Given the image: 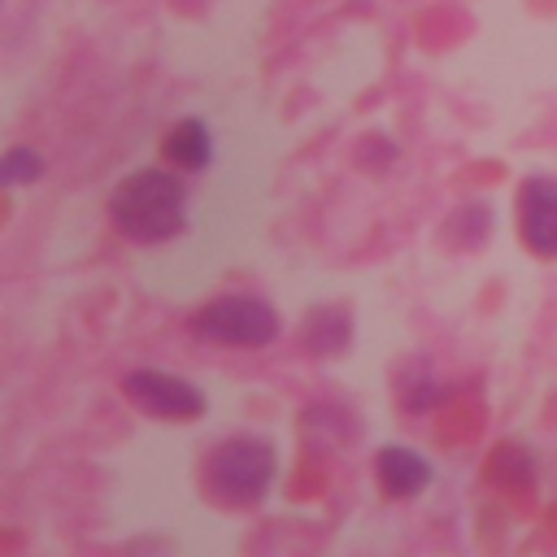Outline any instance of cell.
Wrapping results in <instances>:
<instances>
[{
	"label": "cell",
	"instance_id": "cell-1",
	"mask_svg": "<svg viewBox=\"0 0 557 557\" xmlns=\"http://www.w3.org/2000/svg\"><path fill=\"white\" fill-rule=\"evenodd\" d=\"M183 205H187V187L170 170H135L109 196L113 226L126 239H135V244L174 239L183 231V222H187V209Z\"/></svg>",
	"mask_w": 557,
	"mask_h": 557
},
{
	"label": "cell",
	"instance_id": "cell-2",
	"mask_svg": "<svg viewBox=\"0 0 557 557\" xmlns=\"http://www.w3.org/2000/svg\"><path fill=\"white\" fill-rule=\"evenodd\" d=\"M270 483H274V448L257 435L222 440L205 461V492L218 505L252 509L265 500Z\"/></svg>",
	"mask_w": 557,
	"mask_h": 557
},
{
	"label": "cell",
	"instance_id": "cell-3",
	"mask_svg": "<svg viewBox=\"0 0 557 557\" xmlns=\"http://www.w3.org/2000/svg\"><path fill=\"white\" fill-rule=\"evenodd\" d=\"M191 331L231 348H265L278 335V313L261 296H218L191 313Z\"/></svg>",
	"mask_w": 557,
	"mask_h": 557
},
{
	"label": "cell",
	"instance_id": "cell-4",
	"mask_svg": "<svg viewBox=\"0 0 557 557\" xmlns=\"http://www.w3.org/2000/svg\"><path fill=\"white\" fill-rule=\"evenodd\" d=\"M126 396L135 409H144L148 418H161V422H191L205 413V392L178 374H165V370H131L122 379Z\"/></svg>",
	"mask_w": 557,
	"mask_h": 557
},
{
	"label": "cell",
	"instance_id": "cell-5",
	"mask_svg": "<svg viewBox=\"0 0 557 557\" xmlns=\"http://www.w3.org/2000/svg\"><path fill=\"white\" fill-rule=\"evenodd\" d=\"M518 231L535 257H557V178H527L518 187Z\"/></svg>",
	"mask_w": 557,
	"mask_h": 557
},
{
	"label": "cell",
	"instance_id": "cell-6",
	"mask_svg": "<svg viewBox=\"0 0 557 557\" xmlns=\"http://www.w3.org/2000/svg\"><path fill=\"white\" fill-rule=\"evenodd\" d=\"M374 474H379V487L392 500H409V496H418L431 483V461L422 453L405 448V444H387L374 457Z\"/></svg>",
	"mask_w": 557,
	"mask_h": 557
},
{
	"label": "cell",
	"instance_id": "cell-7",
	"mask_svg": "<svg viewBox=\"0 0 557 557\" xmlns=\"http://www.w3.org/2000/svg\"><path fill=\"white\" fill-rule=\"evenodd\" d=\"M348 339H352V318H348V309H339V305L309 309L305 331H300L305 352H313V357H335V352L348 348Z\"/></svg>",
	"mask_w": 557,
	"mask_h": 557
},
{
	"label": "cell",
	"instance_id": "cell-8",
	"mask_svg": "<svg viewBox=\"0 0 557 557\" xmlns=\"http://www.w3.org/2000/svg\"><path fill=\"white\" fill-rule=\"evenodd\" d=\"M161 152H165V161L178 165V170H205L209 157H213L209 126H205L200 117H183V122H174V126L165 131V139H161Z\"/></svg>",
	"mask_w": 557,
	"mask_h": 557
},
{
	"label": "cell",
	"instance_id": "cell-9",
	"mask_svg": "<svg viewBox=\"0 0 557 557\" xmlns=\"http://www.w3.org/2000/svg\"><path fill=\"white\" fill-rule=\"evenodd\" d=\"M0 174H4L9 187H17V183H35V178L44 174V157H39L35 148H9L4 161H0Z\"/></svg>",
	"mask_w": 557,
	"mask_h": 557
}]
</instances>
